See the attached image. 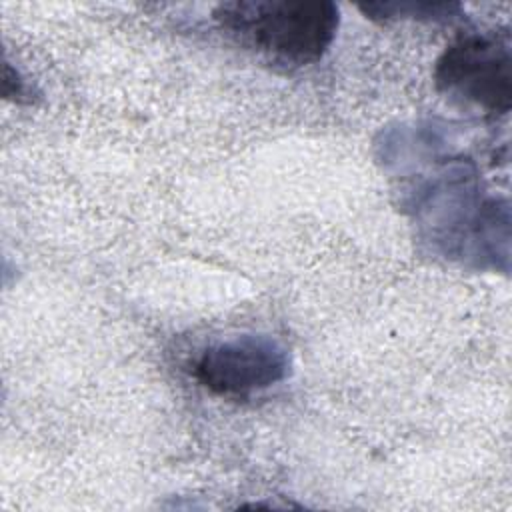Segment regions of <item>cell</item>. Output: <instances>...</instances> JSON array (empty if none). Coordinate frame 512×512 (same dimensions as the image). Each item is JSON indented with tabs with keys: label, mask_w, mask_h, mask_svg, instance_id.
Segmentation results:
<instances>
[{
	"label": "cell",
	"mask_w": 512,
	"mask_h": 512,
	"mask_svg": "<svg viewBox=\"0 0 512 512\" xmlns=\"http://www.w3.org/2000/svg\"><path fill=\"white\" fill-rule=\"evenodd\" d=\"M4 96L14 98L16 102H22V98L28 96L26 82L20 78L18 70H12V66L8 62L4 66Z\"/></svg>",
	"instance_id": "5b68a950"
},
{
	"label": "cell",
	"mask_w": 512,
	"mask_h": 512,
	"mask_svg": "<svg viewBox=\"0 0 512 512\" xmlns=\"http://www.w3.org/2000/svg\"><path fill=\"white\" fill-rule=\"evenodd\" d=\"M242 46L284 68L318 62L332 46L340 10L328 0H236L212 12Z\"/></svg>",
	"instance_id": "6da1fadb"
},
{
	"label": "cell",
	"mask_w": 512,
	"mask_h": 512,
	"mask_svg": "<svg viewBox=\"0 0 512 512\" xmlns=\"http://www.w3.org/2000/svg\"><path fill=\"white\" fill-rule=\"evenodd\" d=\"M436 88L452 100L488 114H508L512 106L510 42L498 34L470 32L456 38L434 66Z\"/></svg>",
	"instance_id": "7a4b0ae2"
},
{
	"label": "cell",
	"mask_w": 512,
	"mask_h": 512,
	"mask_svg": "<svg viewBox=\"0 0 512 512\" xmlns=\"http://www.w3.org/2000/svg\"><path fill=\"white\" fill-rule=\"evenodd\" d=\"M290 356L268 334H238L206 346L194 362V378L212 394L244 398L282 382Z\"/></svg>",
	"instance_id": "3957f363"
},
{
	"label": "cell",
	"mask_w": 512,
	"mask_h": 512,
	"mask_svg": "<svg viewBox=\"0 0 512 512\" xmlns=\"http://www.w3.org/2000/svg\"><path fill=\"white\" fill-rule=\"evenodd\" d=\"M364 14L378 20L416 18V20H442L460 12V4L454 2H376L360 6Z\"/></svg>",
	"instance_id": "277c9868"
}]
</instances>
